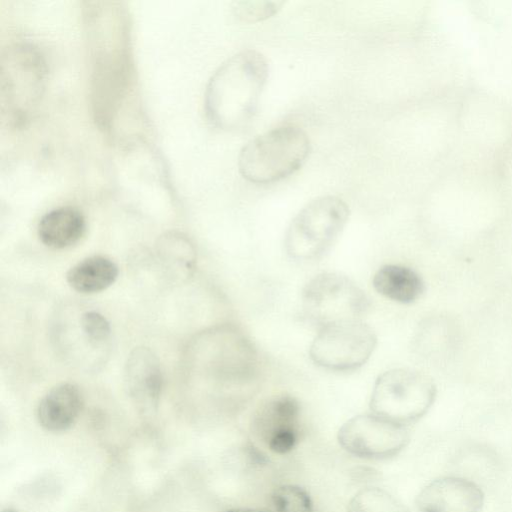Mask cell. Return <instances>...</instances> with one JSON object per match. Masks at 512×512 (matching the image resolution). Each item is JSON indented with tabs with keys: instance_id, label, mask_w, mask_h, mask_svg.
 Here are the masks:
<instances>
[{
	"instance_id": "5bb4252c",
	"label": "cell",
	"mask_w": 512,
	"mask_h": 512,
	"mask_svg": "<svg viewBox=\"0 0 512 512\" xmlns=\"http://www.w3.org/2000/svg\"><path fill=\"white\" fill-rule=\"evenodd\" d=\"M372 284L379 294L402 304L415 302L425 290L424 281L416 271L397 264L380 267L373 276Z\"/></svg>"
},
{
	"instance_id": "9c48e42d",
	"label": "cell",
	"mask_w": 512,
	"mask_h": 512,
	"mask_svg": "<svg viewBox=\"0 0 512 512\" xmlns=\"http://www.w3.org/2000/svg\"><path fill=\"white\" fill-rule=\"evenodd\" d=\"M300 415V404L295 397L276 395L256 409L251 419V429L271 452L285 455L298 444Z\"/></svg>"
},
{
	"instance_id": "ba28073f",
	"label": "cell",
	"mask_w": 512,
	"mask_h": 512,
	"mask_svg": "<svg viewBox=\"0 0 512 512\" xmlns=\"http://www.w3.org/2000/svg\"><path fill=\"white\" fill-rule=\"evenodd\" d=\"M337 440L348 454L368 460L397 456L409 443L408 426L372 412L348 419L338 430Z\"/></svg>"
},
{
	"instance_id": "30bf717a",
	"label": "cell",
	"mask_w": 512,
	"mask_h": 512,
	"mask_svg": "<svg viewBox=\"0 0 512 512\" xmlns=\"http://www.w3.org/2000/svg\"><path fill=\"white\" fill-rule=\"evenodd\" d=\"M484 493L473 481L445 476L428 483L417 495L419 512H480Z\"/></svg>"
},
{
	"instance_id": "ffe728a7",
	"label": "cell",
	"mask_w": 512,
	"mask_h": 512,
	"mask_svg": "<svg viewBox=\"0 0 512 512\" xmlns=\"http://www.w3.org/2000/svg\"><path fill=\"white\" fill-rule=\"evenodd\" d=\"M80 327L86 339L92 345L104 343L109 338L111 332L107 319L95 311H89L82 315Z\"/></svg>"
},
{
	"instance_id": "44dd1931",
	"label": "cell",
	"mask_w": 512,
	"mask_h": 512,
	"mask_svg": "<svg viewBox=\"0 0 512 512\" xmlns=\"http://www.w3.org/2000/svg\"><path fill=\"white\" fill-rule=\"evenodd\" d=\"M494 169L505 202L512 203V142L500 155Z\"/></svg>"
},
{
	"instance_id": "ac0fdd59",
	"label": "cell",
	"mask_w": 512,
	"mask_h": 512,
	"mask_svg": "<svg viewBox=\"0 0 512 512\" xmlns=\"http://www.w3.org/2000/svg\"><path fill=\"white\" fill-rule=\"evenodd\" d=\"M475 11L504 31L512 45V1H474Z\"/></svg>"
},
{
	"instance_id": "8992f818",
	"label": "cell",
	"mask_w": 512,
	"mask_h": 512,
	"mask_svg": "<svg viewBox=\"0 0 512 512\" xmlns=\"http://www.w3.org/2000/svg\"><path fill=\"white\" fill-rule=\"evenodd\" d=\"M301 306L306 320L320 329L338 322L362 320L370 302L365 291L349 277L322 272L305 284Z\"/></svg>"
},
{
	"instance_id": "3957f363",
	"label": "cell",
	"mask_w": 512,
	"mask_h": 512,
	"mask_svg": "<svg viewBox=\"0 0 512 512\" xmlns=\"http://www.w3.org/2000/svg\"><path fill=\"white\" fill-rule=\"evenodd\" d=\"M309 152L307 134L298 126L282 125L250 140L240 152L238 167L252 183H271L298 170Z\"/></svg>"
},
{
	"instance_id": "277c9868",
	"label": "cell",
	"mask_w": 512,
	"mask_h": 512,
	"mask_svg": "<svg viewBox=\"0 0 512 512\" xmlns=\"http://www.w3.org/2000/svg\"><path fill=\"white\" fill-rule=\"evenodd\" d=\"M349 217L347 204L328 195L307 203L292 219L285 234V250L297 261L322 257L335 243Z\"/></svg>"
},
{
	"instance_id": "7a4b0ae2",
	"label": "cell",
	"mask_w": 512,
	"mask_h": 512,
	"mask_svg": "<svg viewBox=\"0 0 512 512\" xmlns=\"http://www.w3.org/2000/svg\"><path fill=\"white\" fill-rule=\"evenodd\" d=\"M267 77V60L258 51L245 50L230 58L208 87L211 120L226 130L246 127L256 114Z\"/></svg>"
},
{
	"instance_id": "2e32d148",
	"label": "cell",
	"mask_w": 512,
	"mask_h": 512,
	"mask_svg": "<svg viewBox=\"0 0 512 512\" xmlns=\"http://www.w3.org/2000/svg\"><path fill=\"white\" fill-rule=\"evenodd\" d=\"M347 512H409V510L389 491L371 486L361 488L351 497Z\"/></svg>"
},
{
	"instance_id": "52a82bcc",
	"label": "cell",
	"mask_w": 512,
	"mask_h": 512,
	"mask_svg": "<svg viewBox=\"0 0 512 512\" xmlns=\"http://www.w3.org/2000/svg\"><path fill=\"white\" fill-rule=\"evenodd\" d=\"M376 344L375 332L363 320L343 321L318 329L309 355L323 369L349 372L368 361Z\"/></svg>"
},
{
	"instance_id": "4fadbf2b",
	"label": "cell",
	"mask_w": 512,
	"mask_h": 512,
	"mask_svg": "<svg viewBox=\"0 0 512 512\" xmlns=\"http://www.w3.org/2000/svg\"><path fill=\"white\" fill-rule=\"evenodd\" d=\"M86 232V220L74 207H59L46 213L39 221L40 241L53 249H64L78 243Z\"/></svg>"
},
{
	"instance_id": "d6986e66",
	"label": "cell",
	"mask_w": 512,
	"mask_h": 512,
	"mask_svg": "<svg viewBox=\"0 0 512 512\" xmlns=\"http://www.w3.org/2000/svg\"><path fill=\"white\" fill-rule=\"evenodd\" d=\"M279 0H248L238 2L236 15L244 22L253 23L275 15L282 7Z\"/></svg>"
},
{
	"instance_id": "7402d4cb",
	"label": "cell",
	"mask_w": 512,
	"mask_h": 512,
	"mask_svg": "<svg viewBox=\"0 0 512 512\" xmlns=\"http://www.w3.org/2000/svg\"><path fill=\"white\" fill-rule=\"evenodd\" d=\"M224 512H268V510L253 508V507H235V508L228 509Z\"/></svg>"
},
{
	"instance_id": "6da1fadb",
	"label": "cell",
	"mask_w": 512,
	"mask_h": 512,
	"mask_svg": "<svg viewBox=\"0 0 512 512\" xmlns=\"http://www.w3.org/2000/svg\"><path fill=\"white\" fill-rule=\"evenodd\" d=\"M512 142V105L477 87L464 89L446 165L495 167Z\"/></svg>"
},
{
	"instance_id": "5b68a950",
	"label": "cell",
	"mask_w": 512,
	"mask_h": 512,
	"mask_svg": "<svg viewBox=\"0 0 512 512\" xmlns=\"http://www.w3.org/2000/svg\"><path fill=\"white\" fill-rule=\"evenodd\" d=\"M436 398L433 380L418 370L395 368L380 374L370 398L372 413L408 426L421 419Z\"/></svg>"
},
{
	"instance_id": "8fae6325",
	"label": "cell",
	"mask_w": 512,
	"mask_h": 512,
	"mask_svg": "<svg viewBox=\"0 0 512 512\" xmlns=\"http://www.w3.org/2000/svg\"><path fill=\"white\" fill-rule=\"evenodd\" d=\"M124 383L140 412L156 410L163 388V373L158 358L150 349L138 347L130 353L125 364Z\"/></svg>"
},
{
	"instance_id": "603a6c76",
	"label": "cell",
	"mask_w": 512,
	"mask_h": 512,
	"mask_svg": "<svg viewBox=\"0 0 512 512\" xmlns=\"http://www.w3.org/2000/svg\"><path fill=\"white\" fill-rule=\"evenodd\" d=\"M2 512H18V511L11 509V508H6V509H3Z\"/></svg>"
},
{
	"instance_id": "7c38bea8",
	"label": "cell",
	"mask_w": 512,
	"mask_h": 512,
	"mask_svg": "<svg viewBox=\"0 0 512 512\" xmlns=\"http://www.w3.org/2000/svg\"><path fill=\"white\" fill-rule=\"evenodd\" d=\"M83 406L84 399L79 387L62 383L42 397L37 407V419L47 431H65L77 421Z\"/></svg>"
},
{
	"instance_id": "e0dca14e",
	"label": "cell",
	"mask_w": 512,
	"mask_h": 512,
	"mask_svg": "<svg viewBox=\"0 0 512 512\" xmlns=\"http://www.w3.org/2000/svg\"><path fill=\"white\" fill-rule=\"evenodd\" d=\"M268 512H314L313 500L306 489L282 484L270 494Z\"/></svg>"
},
{
	"instance_id": "9a60e30c",
	"label": "cell",
	"mask_w": 512,
	"mask_h": 512,
	"mask_svg": "<svg viewBox=\"0 0 512 512\" xmlns=\"http://www.w3.org/2000/svg\"><path fill=\"white\" fill-rule=\"evenodd\" d=\"M118 277V267L110 258L95 255L79 261L67 272L68 284L84 294L101 292L110 287Z\"/></svg>"
}]
</instances>
